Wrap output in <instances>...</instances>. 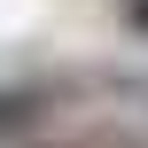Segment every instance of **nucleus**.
Masks as SVG:
<instances>
[{
  "label": "nucleus",
  "instance_id": "f257e3e1",
  "mask_svg": "<svg viewBox=\"0 0 148 148\" xmlns=\"http://www.w3.org/2000/svg\"><path fill=\"white\" fill-rule=\"evenodd\" d=\"M117 8H125V23H133V31H148V0H117Z\"/></svg>",
  "mask_w": 148,
  "mask_h": 148
}]
</instances>
